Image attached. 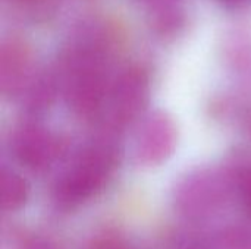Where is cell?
<instances>
[{"label":"cell","instance_id":"cell-12","mask_svg":"<svg viewBox=\"0 0 251 249\" xmlns=\"http://www.w3.org/2000/svg\"><path fill=\"white\" fill-rule=\"evenodd\" d=\"M247 125H249V129H250V134H251V114L249 116V122H247Z\"/></svg>","mask_w":251,"mask_h":249},{"label":"cell","instance_id":"cell-6","mask_svg":"<svg viewBox=\"0 0 251 249\" xmlns=\"http://www.w3.org/2000/svg\"><path fill=\"white\" fill-rule=\"evenodd\" d=\"M32 72L29 48L18 40H7L0 50V87L4 95H15L24 90Z\"/></svg>","mask_w":251,"mask_h":249},{"label":"cell","instance_id":"cell-3","mask_svg":"<svg viewBox=\"0 0 251 249\" xmlns=\"http://www.w3.org/2000/svg\"><path fill=\"white\" fill-rule=\"evenodd\" d=\"M149 94V78L140 68H129L119 75L109 91L110 119L116 126H126L143 110Z\"/></svg>","mask_w":251,"mask_h":249},{"label":"cell","instance_id":"cell-10","mask_svg":"<svg viewBox=\"0 0 251 249\" xmlns=\"http://www.w3.org/2000/svg\"><path fill=\"white\" fill-rule=\"evenodd\" d=\"M222 1L229 4V6H241V4H246L250 0H222Z\"/></svg>","mask_w":251,"mask_h":249},{"label":"cell","instance_id":"cell-4","mask_svg":"<svg viewBox=\"0 0 251 249\" xmlns=\"http://www.w3.org/2000/svg\"><path fill=\"white\" fill-rule=\"evenodd\" d=\"M175 145L176 126L174 120L163 112L147 116L135 139V153L140 161L146 164L162 163L172 154Z\"/></svg>","mask_w":251,"mask_h":249},{"label":"cell","instance_id":"cell-7","mask_svg":"<svg viewBox=\"0 0 251 249\" xmlns=\"http://www.w3.org/2000/svg\"><path fill=\"white\" fill-rule=\"evenodd\" d=\"M28 185L24 178L10 170L1 172V205L7 211L19 210L28 200Z\"/></svg>","mask_w":251,"mask_h":249},{"label":"cell","instance_id":"cell-5","mask_svg":"<svg viewBox=\"0 0 251 249\" xmlns=\"http://www.w3.org/2000/svg\"><path fill=\"white\" fill-rule=\"evenodd\" d=\"M12 148L22 164L31 169H43L56 157L57 141L43 126L24 125L15 132Z\"/></svg>","mask_w":251,"mask_h":249},{"label":"cell","instance_id":"cell-1","mask_svg":"<svg viewBox=\"0 0 251 249\" xmlns=\"http://www.w3.org/2000/svg\"><path fill=\"white\" fill-rule=\"evenodd\" d=\"M106 51L99 40L82 41L69 51L65 66V94L72 110L96 114L109 95Z\"/></svg>","mask_w":251,"mask_h":249},{"label":"cell","instance_id":"cell-9","mask_svg":"<svg viewBox=\"0 0 251 249\" xmlns=\"http://www.w3.org/2000/svg\"><path fill=\"white\" fill-rule=\"evenodd\" d=\"M90 249H126V247L116 238H101L93 242Z\"/></svg>","mask_w":251,"mask_h":249},{"label":"cell","instance_id":"cell-8","mask_svg":"<svg viewBox=\"0 0 251 249\" xmlns=\"http://www.w3.org/2000/svg\"><path fill=\"white\" fill-rule=\"evenodd\" d=\"M240 197L243 205L251 214V167L246 169L240 176Z\"/></svg>","mask_w":251,"mask_h":249},{"label":"cell","instance_id":"cell-2","mask_svg":"<svg viewBox=\"0 0 251 249\" xmlns=\"http://www.w3.org/2000/svg\"><path fill=\"white\" fill-rule=\"evenodd\" d=\"M115 163L109 145L88 148L59 185V197L65 203H79L96 194L104 183Z\"/></svg>","mask_w":251,"mask_h":249},{"label":"cell","instance_id":"cell-11","mask_svg":"<svg viewBox=\"0 0 251 249\" xmlns=\"http://www.w3.org/2000/svg\"><path fill=\"white\" fill-rule=\"evenodd\" d=\"M18 1H22V3H31V4H34V3H38V1H43V0H18Z\"/></svg>","mask_w":251,"mask_h":249}]
</instances>
